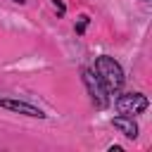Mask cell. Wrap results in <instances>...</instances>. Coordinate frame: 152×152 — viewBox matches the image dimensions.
Returning <instances> with one entry per match:
<instances>
[{
    "mask_svg": "<svg viewBox=\"0 0 152 152\" xmlns=\"http://www.w3.org/2000/svg\"><path fill=\"white\" fill-rule=\"evenodd\" d=\"M93 71L97 74V78L102 81V86L107 88L109 95H112V93H119V90L124 88L126 76H124L121 64H119L114 57H109V55H100V57H95Z\"/></svg>",
    "mask_w": 152,
    "mask_h": 152,
    "instance_id": "1",
    "label": "cell"
},
{
    "mask_svg": "<svg viewBox=\"0 0 152 152\" xmlns=\"http://www.w3.org/2000/svg\"><path fill=\"white\" fill-rule=\"evenodd\" d=\"M81 81H83V86H86V90H88V95H90L93 107H95V109H107L112 100H109L107 88H104L102 81L97 78V74H95L93 69H83V71H81Z\"/></svg>",
    "mask_w": 152,
    "mask_h": 152,
    "instance_id": "2",
    "label": "cell"
},
{
    "mask_svg": "<svg viewBox=\"0 0 152 152\" xmlns=\"http://www.w3.org/2000/svg\"><path fill=\"white\" fill-rule=\"evenodd\" d=\"M119 114H128V116H138L150 107V100L142 93H121L114 102Z\"/></svg>",
    "mask_w": 152,
    "mask_h": 152,
    "instance_id": "3",
    "label": "cell"
},
{
    "mask_svg": "<svg viewBox=\"0 0 152 152\" xmlns=\"http://www.w3.org/2000/svg\"><path fill=\"white\" fill-rule=\"evenodd\" d=\"M0 107L2 109H10V112H17V114H24V116H31V119H48V114L31 104V102H24V100H12V97H0Z\"/></svg>",
    "mask_w": 152,
    "mask_h": 152,
    "instance_id": "4",
    "label": "cell"
},
{
    "mask_svg": "<svg viewBox=\"0 0 152 152\" xmlns=\"http://www.w3.org/2000/svg\"><path fill=\"white\" fill-rule=\"evenodd\" d=\"M112 126H114L121 135H126L128 140H135V138H138V124H135V119L128 116V114L114 116V119H112Z\"/></svg>",
    "mask_w": 152,
    "mask_h": 152,
    "instance_id": "5",
    "label": "cell"
},
{
    "mask_svg": "<svg viewBox=\"0 0 152 152\" xmlns=\"http://www.w3.org/2000/svg\"><path fill=\"white\" fill-rule=\"evenodd\" d=\"M88 21H90V19H88L86 14H83V17H78V21H76V26H74V31H76L78 36H83V33H86V28H88Z\"/></svg>",
    "mask_w": 152,
    "mask_h": 152,
    "instance_id": "6",
    "label": "cell"
},
{
    "mask_svg": "<svg viewBox=\"0 0 152 152\" xmlns=\"http://www.w3.org/2000/svg\"><path fill=\"white\" fill-rule=\"evenodd\" d=\"M50 2H52V7H55L57 17H64V14H66V5H64V0H50Z\"/></svg>",
    "mask_w": 152,
    "mask_h": 152,
    "instance_id": "7",
    "label": "cell"
},
{
    "mask_svg": "<svg viewBox=\"0 0 152 152\" xmlns=\"http://www.w3.org/2000/svg\"><path fill=\"white\" fill-rule=\"evenodd\" d=\"M107 150H109V152H124V150H121V145H109Z\"/></svg>",
    "mask_w": 152,
    "mask_h": 152,
    "instance_id": "8",
    "label": "cell"
},
{
    "mask_svg": "<svg viewBox=\"0 0 152 152\" xmlns=\"http://www.w3.org/2000/svg\"><path fill=\"white\" fill-rule=\"evenodd\" d=\"M14 2H19V5H26V2H28V0H14Z\"/></svg>",
    "mask_w": 152,
    "mask_h": 152,
    "instance_id": "9",
    "label": "cell"
}]
</instances>
